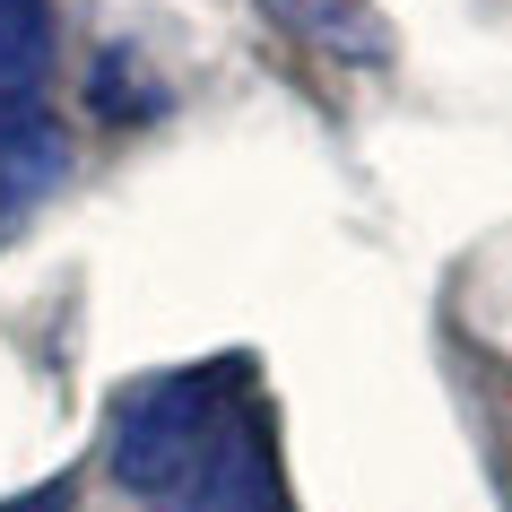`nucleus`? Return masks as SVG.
<instances>
[{
    "instance_id": "f03ea898",
    "label": "nucleus",
    "mask_w": 512,
    "mask_h": 512,
    "mask_svg": "<svg viewBox=\"0 0 512 512\" xmlns=\"http://www.w3.org/2000/svg\"><path fill=\"white\" fill-rule=\"evenodd\" d=\"M148 512H296L287 504V478H278L270 417H261V408H235V417L217 426V443L191 460Z\"/></svg>"
},
{
    "instance_id": "39448f33",
    "label": "nucleus",
    "mask_w": 512,
    "mask_h": 512,
    "mask_svg": "<svg viewBox=\"0 0 512 512\" xmlns=\"http://www.w3.org/2000/svg\"><path fill=\"white\" fill-rule=\"evenodd\" d=\"M0 512H70V478H44L35 495H9Z\"/></svg>"
},
{
    "instance_id": "7ed1b4c3",
    "label": "nucleus",
    "mask_w": 512,
    "mask_h": 512,
    "mask_svg": "<svg viewBox=\"0 0 512 512\" xmlns=\"http://www.w3.org/2000/svg\"><path fill=\"white\" fill-rule=\"evenodd\" d=\"M61 174H70L61 131H53L35 105H9V113H0V226H18V217L61 183Z\"/></svg>"
},
{
    "instance_id": "20e7f679",
    "label": "nucleus",
    "mask_w": 512,
    "mask_h": 512,
    "mask_svg": "<svg viewBox=\"0 0 512 512\" xmlns=\"http://www.w3.org/2000/svg\"><path fill=\"white\" fill-rule=\"evenodd\" d=\"M53 70V0H0V113L35 105Z\"/></svg>"
},
{
    "instance_id": "f257e3e1",
    "label": "nucleus",
    "mask_w": 512,
    "mask_h": 512,
    "mask_svg": "<svg viewBox=\"0 0 512 512\" xmlns=\"http://www.w3.org/2000/svg\"><path fill=\"white\" fill-rule=\"evenodd\" d=\"M243 382H252L243 356H217V365H183V374L139 382L131 400L113 408V478L157 504L165 486L217 443V426L243 408Z\"/></svg>"
}]
</instances>
